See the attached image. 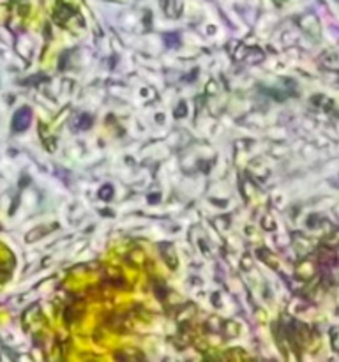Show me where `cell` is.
<instances>
[{
  "label": "cell",
  "mask_w": 339,
  "mask_h": 362,
  "mask_svg": "<svg viewBox=\"0 0 339 362\" xmlns=\"http://www.w3.org/2000/svg\"><path fill=\"white\" fill-rule=\"evenodd\" d=\"M28 124H30V110H28V108H21V110L14 115V129L23 131V129H27Z\"/></svg>",
  "instance_id": "cell-1"
}]
</instances>
